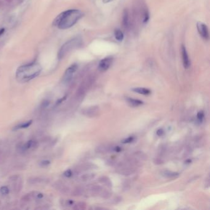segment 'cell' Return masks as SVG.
I'll list each match as a JSON object with an SVG mask.
<instances>
[{
    "label": "cell",
    "instance_id": "1",
    "mask_svg": "<svg viewBox=\"0 0 210 210\" xmlns=\"http://www.w3.org/2000/svg\"><path fill=\"white\" fill-rule=\"evenodd\" d=\"M79 10L71 9L61 13L55 18L54 24L60 29H67L73 26L83 17Z\"/></svg>",
    "mask_w": 210,
    "mask_h": 210
},
{
    "label": "cell",
    "instance_id": "2",
    "mask_svg": "<svg viewBox=\"0 0 210 210\" xmlns=\"http://www.w3.org/2000/svg\"><path fill=\"white\" fill-rule=\"evenodd\" d=\"M41 71V66L37 63L24 65L17 70V79L21 82H27L38 76Z\"/></svg>",
    "mask_w": 210,
    "mask_h": 210
},
{
    "label": "cell",
    "instance_id": "3",
    "mask_svg": "<svg viewBox=\"0 0 210 210\" xmlns=\"http://www.w3.org/2000/svg\"><path fill=\"white\" fill-rule=\"evenodd\" d=\"M82 44V40L79 36L75 37L67 41L59 49L58 57L60 59L64 58L66 55L74 49L80 47Z\"/></svg>",
    "mask_w": 210,
    "mask_h": 210
},
{
    "label": "cell",
    "instance_id": "4",
    "mask_svg": "<svg viewBox=\"0 0 210 210\" xmlns=\"http://www.w3.org/2000/svg\"><path fill=\"white\" fill-rule=\"evenodd\" d=\"M197 28L199 35L205 40H209V34L208 28L206 24L202 22H198L197 23Z\"/></svg>",
    "mask_w": 210,
    "mask_h": 210
},
{
    "label": "cell",
    "instance_id": "5",
    "mask_svg": "<svg viewBox=\"0 0 210 210\" xmlns=\"http://www.w3.org/2000/svg\"><path fill=\"white\" fill-rule=\"evenodd\" d=\"M113 59L112 56H108L102 59L99 63L98 69L101 72H106L109 69L112 65Z\"/></svg>",
    "mask_w": 210,
    "mask_h": 210
},
{
    "label": "cell",
    "instance_id": "6",
    "mask_svg": "<svg viewBox=\"0 0 210 210\" xmlns=\"http://www.w3.org/2000/svg\"><path fill=\"white\" fill-rule=\"evenodd\" d=\"M77 69H78V65L77 64H73L69 67L65 71L64 76V82L68 83L70 81L72 78H73V74L76 72Z\"/></svg>",
    "mask_w": 210,
    "mask_h": 210
},
{
    "label": "cell",
    "instance_id": "7",
    "mask_svg": "<svg viewBox=\"0 0 210 210\" xmlns=\"http://www.w3.org/2000/svg\"><path fill=\"white\" fill-rule=\"evenodd\" d=\"M99 109L98 106H92L85 108L81 110L82 113L88 117H94L98 115L99 113Z\"/></svg>",
    "mask_w": 210,
    "mask_h": 210
},
{
    "label": "cell",
    "instance_id": "8",
    "mask_svg": "<svg viewBox=\"0 0 210 210\" xmlns=\"http://www.w3.org/2000/svg\"><path fill=\"white\" fill-rule=\"evenodd\" d=\"M181 55H182V59H183V65L185 69H189L190 66V59L189 57V55H188L186 47H185V46L183 44L181 46Z\"/></svg>",
    "mask_w": 210,
    "mask_h": 210
},
{
    "label": "cell",
    "instance_id": "9",
    "mask_svg": "<svg viewBox=\"0 0 210 210\" xmlns=\"http://www.w3.org/2000/svg\"><path fill=\"white\" fill-rule=\"evenodd\" d=\"M37 146H38V144H37L36 141L33 140H28L25 144L21 146L20 149H21V151H26L30 149H35Z\"/></svg>",
    "mask_w": 210,
    "mask_h": 210
},
{
    "label": "cell",
    "instance_id": "10",
    "mask_svg": "<svg viewBox=\"0 0 210 210\" xmlns=\"http://www.w3.org/2000/svg\"><path fill=\"white\" fill-rule=\"evenodd\" d=\"M134 92H137V93L140 94H142L145 96L149 95L151 93V91L147 88H135L132 89Z\"/></svg>",
    "mask_w": 210,
    "mask_h": 210
},
{
    "label": "cell",
    "instance_id": "11",
    "mask_svg": "<svg viewBox=\"0 0 210 210\" xmlns=\"http://www.w3.org/2000/svg\"><path fill=\"white\" fill-rule=\"evenodd\" d=\"M129 13L127 10H125L123 12V25L125 28H128L129 27Z\"/></svg>",
    "mask_w": 210,
    "mask_h": 210
},
{
    "label": "cell",
    "instance_id": "12",
    "mask_svg": "<svg viewBox=\"0 0 210 210\" xmlns=\"http://www.w3.org/2000/svg\"><path fill=\"white\" fill-rule=\"evenodd\" d=\"M127 102L130 106L132 107H138L143 104V102L142 101L132 98H128Z\"/></svg>",
    "mask_w": 210,
    "mask_h": 210
},
{
    "label": "cell",
    "instance_id": "13",
    "mask_svg": "<svg viewBox=\"0 0 210 210\" xmlns=\"http://www.w3.org/2000/svg\"><path fill=\"white\" fill-rule=\"evenodd\" d=\"M114 35H115L116 40H118V41H121L123 40V38H124L123 33L120 29H115V32H114Z\"/></svg>",
    "mask_w": 210,
    "mask_h": 210
},
{
    "label": "cell",
    "instance_id": "14",
    "mask_svg": "<svg viewBox=\"0 0 210 210\" xmlns=\"http://www.w3.org/2000/svg\"><path fill=\"white\" fill-rule=\"evenodd\" d=\"M32 123V120H30V121H28L26 123H23L22 124H20L18 125H17L15 126L13 130H17V129H23V128H27L28 127L30 126Z\"/></svg>",
    "mask_w": 210,
    "mask_h": 210
},
{
    "label": "cell",
    "instance_id": "15",
    "mask_svg": "<svg viewBox=\"0 0 210 210\" xmlns=\"http://www.w3.org/2000/svg\"><path fill=\"white\" fill-rule=\"evenodd\" d=\"M163 176L168 177V178H173V177H176L178 176L179 174L175 172H171L169 171H166L163 173Z\"/></svg>",
    "mask_w": 210,
    "mask_h": 210
},
{
    "label": "cell",
    "instance_id": "16",
    "mask_svg": "<svg viewBox=\"0 0 210 210\" xmlns=\"http://www.w3.org/2000/svg\"><path fill=\"white\" fill-rule=\"evenodd\" d=\"M134 137L133 136H129L127 137V138L121 141V142L123 144H129L132 142L134 140Z\"/></svg>",
    "mask_w": 210,
    "mask_h": 210
},
{
    "label": "cell",
    "instance_id": "17",
    "mask_svg": "<svg viewBox=\"0 0 210 210\" xmlns=\"http://www.w3.org/2000/svg\"><path fill=\"white\" fill-rule=\"evenodd\" d=\"M0 192H1V193L3 195H7V194H9V190L8 188H7V187L3 186L0 189Z\"/></svg>",
    "mask_w": 210,
    "mask_h": 210
},
{
    "label": "cell",
    "instance_id": "18",
    "mask_svg": "<svg viewBox=\"0 0 210 210\" xmlns=\"http://www.w3.org/2000/svg\"><path fill=\"white\" fill-rule=\"evenodd\" d=\"M86 208V204L84 203H79L76 205V206L74 207V209H82Z\"/></svg>",
    "mask_w": 210,
    "mask_h": 210
},
{
    "label": "cell",
    "instance_id": "19",
    "mask_svg": "<svg viewBox=\"0 0 210 210\" xmlns=\"http://www.w3.org/2000/svg\"><path fill=\"white\" fill-rule=\"evenodd\" d=\"M205 115H204V112L203 111H200L198 113H197V118L200 121H202L203 120V119L204 118Z\"/></svg>",
    "mask_w": 210,
    "mask_h": 210
},
{
    "label": "cell",
    "instance_id": "20",
    "mask_svg": "<svg viewBox=\"0 0 210 210\" xmlns=\"http://www.w3.org/2000/svg\"><path fill=\"white\" fill-rule=\"evenodd\" d=\"M49 104H50V102H49V101L45 100V101H44L42 103H41V109H45V108H46L47 106H49Z\"/></svg>",
    "mask_w": 210,
    "mask_h": 210
},
{
    "label": "cell",
    "instance_id": "21",
    "mask_svg": "<svg viewBox=\"0 0 210 210\" xmlns=\"http://www.w3.org/2000/svg\"><path fill=\"white\" fill-rule=\"evenodd\" d=\"M72 174H73V173H72V171L70 169H68V170L65 171L64 173V175L67 177H70L72 176Z\"/></svg>",
    "mask_w": 210,
    "mask_h": 210
},
{
    "label": "cell",
    "instance_id": "22",
    "mask_svg": "<svg viewBox=\"0 0 210 210\" xmlns=\"http://www.w3.org/2000/svg\"><path fill=\"white\" fill-rule=\"evenodd\" d=\"M66 98H67V96H64L62 98L60 99H59L58 101H57L56 103H55V105L56 106H58V105H59L60 104H61L62 102L63 101H64V100L66 99Z\"/></svg>",
    "mask_w": 210,
    "mask_h": 210
},
{
    "label": "cell",
    "instance_id": "23",
    "mask_svg": "<svg viewBox=\"0 0 210 210\" xmlns=\"http://www.w3.org/2000/svg\"><path fill=\"white\" fill-rule=\"evenodd\" d=\"M49 164H50V161L49 160H43L41 162V165L43 166H47Z\"/></svg>",
    "mask_w": 210,
    "mask_h": 210
},
{
    "label": "cell",
    "instance_id": "24",
    "mask_svg": "<svg viewBox=\"0 0 210 210\" xmlns=\"http://www.w3.org/2000/svg\"><path fill=\"white\" fill-rule=\"evenodd\" d=\"M163 134H164V131L162 129H159L158 130H157V134L158 136H161Z\"/></svg>",
    "mask_w": 210,
    "mask_h": 210
},
{
    "label": "cell",
    "instance_id": "25",
    "mask_svg": "<svg viewBox=\"0 0 210 210\" xmlns=\"http://www.w3.org/2000/svg\"><path fill=\"white\" fill-rule=\"evenodd\" d=\"M36 197H37V198H43V195L42 194H37Z\"/></svg>",
    "mask_w": 210,
    "mask_h": 210
},
{
    "label": "cell",
    "instance_id": "26",
    "mask_svg": "<svg viewBox=\"0 0 210 210\" xmlns=\"http://www.w3.org/2000/svg\"><path fill=\"white\" fill-rule=\"evenodd\" d=\"M102 1H103V2H104V3H107L110 2V1L111 0H102Z\"/></svg>",
    "mask_w": 210,
    "mask_h": 210
}]
</instances>
